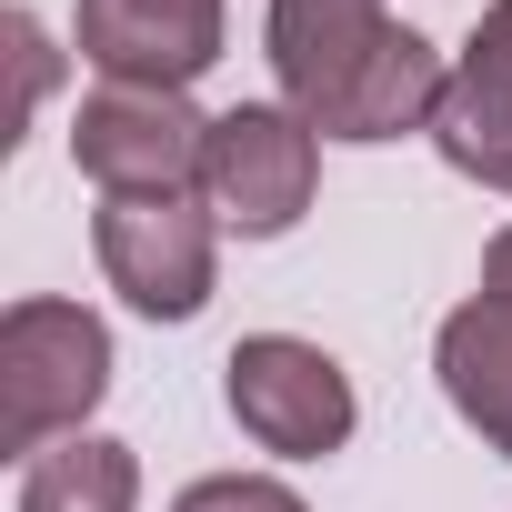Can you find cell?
Wrapping results in <instances>:
<instances>
[{
	"mask_svg": "<svg viewBox=\"0 0 512 512\" xmlns=\"http://www.w3.org/2000/svg\"><path fill=\"white\" fill-rule=\"evenodd\" d=\"M221 402H231V422H241L251 442L282 452V462H322V452L352 442V372H342L322 342H302V332H251V342H231Z\"/></svg>",
	"mask_w": 512,
	"mask_h": 512,
	"instance_id": "5",
	"label": "cell"
},
{
	"mask_svg": "<svg viewBox=\"0 0 512 512\" xmlns=\"http://www.w3.org/2000/svg\"><path fill=\"white\" fill-rule=\"evenodd\" d=\"M0 31H11V51H21V111H31V101L51 91V41H41V21H31V11H11Z\"/></svg>",
	"mask_w": 512,
	"mask_h": 512,
	"instance_id": "12",
	"label": "cell"
},
{
	"mask_svg": "<svg viewBox=\"0 0 512 512\" xmlns=\"http://www.w3.org/2000/svg\"><path fill=\"white\" fill-rule=\"evenodd\" d=\"M432 141H442V161L462 181L512 191V0H492L472 21V41L452 61V91L432 111Z\"/></svg>",
	"mask_w": 512,
	"mask_h": 512,
	"instance_id": "8",
	"label": "cell"
},
{
	"mask_svg": "<svg viewBox=\"0 0 512 512\" xmlns=\"http://www.w3.org/2000/svg\"><path fill=\"white\" fill-rule=\"evenodd\" d=\"M312 181H322V131L292 111V101H241L211 121V151H201V201L221 231L241 241H272L312 211Z\"/></svg>",
	"mask_w": 512,
	"mask_h": 512,
	"instance_id": "3",
	"label": "cell"
},
{
	"mask_svg": "<svg viewBox=\"0 0 512 512\" xmlns=\"http://www.w3.org/2000/svg\"><path fill=\"white\" fill-rule=\"evenodd\" d=\"M432 372H442L452 412H462V422L512 462V302H502V292H472V302L442 322Z\"/></svg>",
	"mask_w": 512,
	"mask_h": 512,
	"instance_id": "9",
	"label": "cell"
},
{
	"mask_svg": "<svg viewBox=\"0 0 512 512\" xmlns=\"http://www.w3.org/2000/svg\"><path fill=\"white\" fill-rule=\"evenodd\" d=\"M71 41L121 91H191L221 61V0H81Z\"/></svg>",
	"mask_w": 512,
	"mask_h": 512,
	"instance_id": "7",
	"label": "cell"
},
{
	"mask_svg": "<svg viewBox=\"0 0 512 512\" xmlns=\"http://www.w3.org/2000/svg\"><path fill=\"white\" fill-rule=\"evenodd\" d=\"M201 151H211V121L181 91L101 81L81 101V121H71V161H81V181H101V201H121V191H191Z\"/></svg>",
	"mask_w": 512,
	"mask_h": 512,
	"instance_id": "6",
	"label": "cell"
},
{
	"mask_svg": "<svg viewBox=\"0 0 512 512\" xmlns=\"http://www.w3.org/2000/svg\"><path fill=\"white\" fill-rule=\"evenodd\" d=\"M482 292L512 302V231H492V251H482Z\"/></svg>",
	"mask_w": 512,
	"mask_h": 512,
	"instance_id": "13",
	"label": "cell"
},
{
	"mask_svg": "<svg viewBox=\"0 0 512 512\" xmlns=\"http://www.w3.org/2000/svg\"><path fill=\"white\" fill-rule=\"evenodd\" d=\"M91 251L131 312L151 322H191L211 302V262H221V221L191 191H121L91 211Z\"/></svg>",
	"mask_w": 512,
	"mask_h": 512,
	"instance_id": "4",
	"label": "cell"
},
{
	"mask_svg": "<svg viewBox=\"0 0 512 512\" xmlns=\"http://www.w3.org/2000/svg\"><path fill=\"white\" fill-rule=\"evenodd\" d=\"M272 81L322 141H402L432 131L452 61L422 31H392L382 0H272Z\"/></svg>",
	"mask_w": 512,
	"mask_h": 512,
	"instance_id": "1",
	"label": "cell"
},
{
	"mask_svg": "<svg viewBox=\"0 0 512 512\" xmlns=\"http://www.w3.org/2000/svg\"><path fill=\"white\" fill-rule=\"evenodd\" d=\"M21 512H141V462H131V442L71 432V442L31 452V462H21Z\"/></svg>",
	"mask_w": 512,
	"mask_h": 512,
	"instance_id": "10",
	"label": "cell"
},
{
	"mask_svg": "<svg viewBox=\"0 0 512 512\" xmlns=\"http://www.w3.org/2000/svg\"><path fill=\"white\" fill-rule=\"evenodd\" d=\"M111 392V332L81 302H11L0 312V452H51Z\"/></svg>",
	"mask_w": 512,
	"mask_h": 512,
	"instance_id": "2",
	"label": "cell"
},
{
	"mask_svg": "<svg viewBox=\"0 0 512 512\" xmlns=\"http://www.w3.org/2000/svg\"><path fill=\"white\" fill-rule=\"evenodd\" d=\"M171 512H312L292 482H272V472H211V482H191Z\"/></svg>",
	"mask_w": 512,
	"mask_h": 512,
	"instance_id": "11",
	"label": "cell"
}]
</instances>
